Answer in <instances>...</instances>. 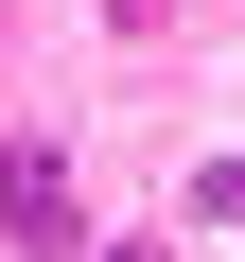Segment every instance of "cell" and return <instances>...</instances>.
I'll list each match as a JSON object with an SVG mask.
<instances>
[{
	"label": "cell",
	"instance_id": "7a4b0ae2",
	"mask_svg": "<svg viewBox=\"0 0 245 262\" xmlns=\"http://www.w3.org/2000/svg\"><path fill=\"white\" fill-rule=\"evenodd\" d=\"M193 227H245V158H210V175H193Z\"/></svg>",
	"mask_w": 245,
	"mask_h": 262
},
{
	"label": "cell",
	"instance_id": "3957f363",
	"mask_svg": "<svg viewBox=\"0 0 245 262\" xmlns=\"http://www.w3.org/2000/svg\"><path fill=\"white\" fill-rule=\"evenodd\" d=\"M88 262H175V245H88Z\"/></svg>",
	"mask_w": 245,
	"mask_h": 262
},
{
	"label": "cell",
	"instance_id": "6da1fadb",
	"mask_svg": "<svg viewBox=\"0 0 245 262\" xmlns=\"http://www.w3.org/2000/svg\"><path fill=\"white\" fill-rule=\"evenodd\" d=\"M0 227H18L35 262H88V227H70V158H53V140H0Z\"/></svg>",
	"mask_w": 245,
	"mask_h": 262
}]
</instances>
